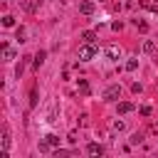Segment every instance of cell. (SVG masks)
Wrapping results in <instances>:
<instances>
[{
  "mask_svg": "<svg viewBox=\"0 0 158 158\" xmlns=\"http://www.w3.org/2000/svg\"><path fill=\"white\" fill-rule=\"evenodd\" d=\"M94 54H96V47H94L91 42H86V44L79 47V59H81V62H89Z\"/></svg>",
  "mask_w": 158,
  "mask_h": 158,
  "instance_id": "6da1fadb",
  "label": "cell"
},
{
  "mask_svg": "<svg viewBox=\"0 0 158 158\" xmlns=\"http://www.w3.org/2000/svg\"><path fill=\"white\" fill-rule=\"evenodd\" d=\"M118 96H121V86H118V84L106 86V91H104V101H118Z\"/></svg>",
  "mask_w": 158,
  "mask_h": 158,
  "instance_id": "7a4b0ae2",
  "label": "cell"
},
{
  "mask_svg": "<svg viewBox=\"0 0 158 158\" xmlns=\"http://www.w3.org/2000/svg\"><path fill=\"white\" fill-rule=\"evenodd\" d=\"M79 12H81V15H91V12H94V2H91V0H81V2H79Z\"/></svg>",
  "mask_w": 158,
  "mask_h": 158,
  "instance_id": "3957f363",
  "label": "cell"
},
{
  "mask_svg": "<svg viewBox=\"0 0 158 158\" xmlns=\"http://www.w3.org/2000/svg\"><path fill=\"white\" fill-rule=\"evenodd\" d=\"M2 57H5V62H12V59H15V49H12L7 42H2Z\"/></svg>",
  "mask_w": 158,
  "mask_h": 158,
  "instance_id": "277c9868",
  "label": "cell"
},
{
  "mask_svg": "<svg viewBox=\"0 0 158 158\" xmlns=\"http://www.w3.org/2000/svg\"><path fill=\"white\" fill-rule=\"evenodd\" d=\"M44 57H47V52H44V49H40V52L35 54V59H32V67H35V69H40V67H42V62H44Z\"/></svg>",
  "mask_w": 158,
  "mask_h": 158,
  "instance_id": "5b68a950",
  "label": "cell"
},
{
  "mask_svg": "<svg viewBox=\"0 0 158 158\" xmlns=\"http://www.w3.org/2000/svg\"><path fill=\"white\" fill-rule=\"evenodd\" d=\"M86 153H89V156H101L104 148H101L99 143H89V146H86Z\"/></svg>",
  "mask_w": 158,
  "mask_h": 158,
  "instance_id": "8992f818",
  "label": "cell"
},
{
  "mask_svg": "<svg viewBox=\"0 0 158 158\" xmlns=\"http://www.w3.org/2000/svg\"><path fill=\"white\" fill-rule=\"evenodd\" d=\"M143 52H146V54H153V52H156V42H153V40H146V42H143Z\"/></svg>",
  "mask_w": 158,
  "mask_h": 158,
  "instance_id": "52a82bcc",
  "label": "cell"
},
{
  "mask_svg": "<svg viewBox=\"0 0 158 158\" xmlns=\"http://www.w3.org/2000/svg\"><path fill=\"white\" fill-rule=\"evenodd\" d=\"M22 7L30 10V12H35L37 10V0H22Z\"/></svg>",
  "mask_w": 158,
  "mask_h": 158,
  "instance_id": "ba28073f",
  "label": "cell"
},
{
  "mask_svg": "<svg viewBox=\"0 0 158 158\" xmlns=\"http://www.w3.org/2000/svg\"><path fill=\"white\" fill-rule=\"evenodd\" d=\"M81 40H84V42H94V40H96V32H91V30H84V32H81Z\"/></svg>",
  "mask_w": 158,
  "mask_h": 158,
  "instance_id": "9c48e42d",
  "label": "cell"
},
{
  "mask_svg": "<svg viewBox=\"0 0 158 158\" xmlns=\"http://www.w3.org/2000/svg\"><path fill=\"white\" fill-rule=\"evenodd\" d=\"M128 111H133V104H128V101H121V104H118V114H128Z\"/></svg>",
  "mask_w": 158,
  "mask_h": 158,
  "instance_id": "30bf717a",
  "label": "cell"
},
{
  "mask_svg": "<svg viewBox=\"0 0 158 158\" xmlns=\"http://www.w3.org/2000/svg\"><path fill=\"white\" fill-rule=\"evenodd\" d=\"M44 141H47L52 148H54V146H59V136H54V133H47V136H44Z\"/></svg>",
  "mask_w": 158,
  "mask_h": 158,
  "instance_id": "8fae6325",
  "label": "cell"
},
{
  "mask_svg": "<svg viewBox=\"0 0 158 158\" xmlns=\"http://www.w3.org/2000/svg\"><path fill=\"white\" fill-rule=\"evenodd\" d=\"M106 54H109L111 59H116V57H121V49H118V47H109V49H106Z\"/></svg>",
  "mask_w": 158,
  "mask_h": 158,
  "instance_id": "7c38bea8",
  "label": "cell"
},
{
  "mask_svg": "<svg viewBox=\"0 0 158 158\" xmlns=\"http://www.w3.org/2000/svg\"><path fill=\"white\" fill-rule=\"evenodd\" d=\"M2 25H5V27H12V25H15V17H12V15H5V17H2Z\"/></svg>",
  "mask_w": 158,
  "mask_h": 158,
  "instance_id": "4fadbf2b",
  "label": "cell"
},
{
  "mask_svg": "<svg viewBox=\"0 0 158 158\" xmlns=\"http://www.w3.org/2000/svg\"><path fill=\"white\" fill-rule=\"evenodd\" d=\"M136 67H138V59H128V62H126V69H128V72H136Z\"/></svg>",
  "mask_w": 158,
  "mask_h": 158,
  "instance_id": "5bb4252c",
  "label": "cell"
},
{
  "mask_svg": "<svg viewBox=\"0 0 158 158\" xmlns=\"http://www.w3.org/2000/svg\"><path fill=\"white\" fill-rule=\"evenodd\" d=\"M30 106H32V109L37 106V89H32V91H30Z\"/></svg>",
  "mask_w": 158,
  "mask_h": 158,
  "instance_id": "9a60e30c",
  "label": "cell"
},
{
  "mask_svg": "<svg viewBox=\"0 0 158 158\" xmlns=\"http://www.w3.org/2000/svg\"><path fill=\"white\" fill-rule=\"evenodd\" d=\"M79 89H81V94H89V84L84 79H79Z\"/></svg>",
  "mask_w": 158,
  "mask_h": 158,
  "instance_id": "2e32d148",
  "label": "cell"
},
{
  "mask_svg": "<svg viewBox=\"0 0 158 158\" xmlns=\"http://www.w3.org/2000/svg\"><path fill=\"white\" fill-rule=\"evenodd\" d=\"M2 148H5V151H7V148H10V136H7V131H5V133H2Z\"/></svg>",
  "mask_w": 158,
  "mask_h": 158,
  "instance_id": "e0dca14e",
  "label": "cell"
},
{
  "mask_svg": "<svg viewBox=\"0 0 158 158\" xmlns=\"http://www.w3.org/2000/svg\"><path fill=\"white\" fill-rule=\"evenodd\" d=\"M141 89H143L141 84H131V91H133V94H141Z\"/></svg>",
  "mask_w": 158,
  "mask_h": 158,
  "instance_id": "ac0fdd59",
  "label": "cell"
},
{
  "mask_svg": "<svg viewBox=\"0 0 158 158\" xmlns=\"http://www.w3.org/2000/svg\"><path fill=\"white\" fill-rule=\"evenodd\" d=\"M114 131H123V121H114Z\"/></svg>",
  "mask_w": 158,
  "mask_h": 158,
  "instance_id": "d6986e66",
  "label": "cell"
},
{
  "mask_svg": "<svg viewBox=\"0 0 158 158\" xmlns=\"http://www.w3.org/2000/svg\"><path fill=\"white\" fill-rule=\"evenodd\" d=\"M54 156H57V158H64V156H69V151H59V148H57V151H54Z\"/></svg>",
  "mask_w": 158,
  "mask_h": 158,
  "instance_id": "ffe728a7",
  "label": "cell"
},
{
  "mask_svg": "<svg viewBox=\"0 0 158 158\" xmlns=\"http://www.w3.org/2000/svg\"><path fill=\"white\" fill-rule=\"evenodd\" d=\"M136 25H138V30H141V32H146V30H148V25H146V22H138V20H136Z\"/></svg>",
  "mask_w": 158,
  "mask_h": 158,
  "instance_id": "44dd1931",
  "label": "cell"
},
{
  "mask_svg": "<svg viewBox=\"0 0 158 158\" xmlns=\"http://www.w3.org/2000/svg\"><path fill=\"white\" fill-rule=\"evenodd\" d=\"M141 114L143 116H151V106H141Z\"/></svg>",
  "mask_w": 158,
  "mask_h": 158,
  "instance_id": "7402d4cb",
  "label": "cell"
},
{
  "mask_svg": "<svg viewBox=\"0 0 158 158\" xmlns=\"http://www.w3.org/2000/svg\"><path fill=\"white\" fill-rule=\"evenodd\" d=\"M141 141H143V136H141V133H136V136L131 138V143H141Z\"/></svg>",
  "mask_w": 158,
  "mask_h": 158,
  "instance_id": "603a6c76",
  "label": "cell"
}]
</instances>
